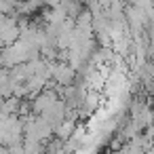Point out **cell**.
Segmentation results:
<instances>
[{
  "label": "cell",
  "mask_w": 154,
  "mask_h": 154,
  "mask_svg": "<svg viewBox=\"0 0 154 154\" xmlns=\"http://www.w3.org/2000/svg\"><path fill=\"white\" fill-rule=\"evenodd\" d=\"M55 78H57V82L68 85V82H72V78H74V70H72L70 66H59V68H55Z\"/></svg>",
  "instance_id": "6da1fadb"
}]
</instances>
